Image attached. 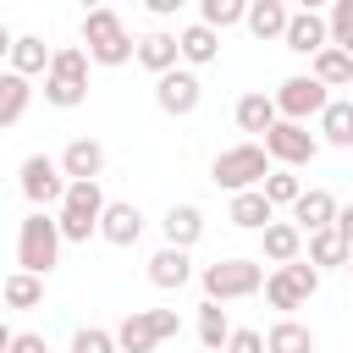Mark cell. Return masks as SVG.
Here are the masks:
<instances>
[{
	"instance_id": "obj_1",
	"label": "cell",
	"mask_w": 353,
	"mask_h": 353,
	"mask_svg": "<svg viewBox=\"0 0 353 353\" xmlns=\"http://www.w3.org/2000/svg\"><path fill=\"white\" fill-rule=\"evenodd\" d=\"M99 215H105L99 182H66V193H61V204H55L61 243H88V237L99 232Z\"/></svg>"
},
{
	"instance_id": "obj_2",
	"label": "cell",
	"mask_w": 353,
	"mask_h": 353,
	"mask_svg": "<svg viewBox=\"0 0 353 353\" xmlns=\"http://www.w3.org/2000/svg\"><path fill=\"white\" fill-rule=\"evenodd\" d=\"M17 265L28 276H50L61 265V226H55L50 210H33L22 221V232H17Z\"/></svg>"
},
{
	"instance_id": "obj_3",
	"label": "cell",
	"mask_w": 353,
	"mask_h": 353,
	"mask_svg": "<svg viewBox=\"0 0 353 353\" xmlns=\"http://www.w3.org/2000/svg\"><path fill=\"white\" fill-rule=\"evenodd\" d=\"M83 44H88V61H99V66H127L132 50H138L110 6H94V11L83 17Z\"/></svg>"
},
{
	"instance_id": "obj_4",
	"label": "cell",
	"mask_w": 353,
	"mask_h": 353,
	"mask_svg": "<svg viewBox=\"0 0 353 353\" xmlns=\"http://www.w3.org/2000/svg\"><path fill=\"white\" fill-rule=\"evenodd\" d=\"M210 176H215V188H226V193L259 188V182L270 176V154H265V143H232V149L215 154Z\"/></svg>"
},
{
	"instance_id": "obj_5",
	"label": "cell",
	"mask_w": 353,
	"mask_h": 353,
	"mask_svg": "<svg viewBox=\"0 0 353 353\" xmlns=\"http://www.w3.org/2000/svg\"><path fill=\"white\" fill-rule=\"evenodd\" d=\"M259 287H265V265L259 259H215V265H204V298L210 303L254 298Z\"/></svg>"
},
{
	"instance_id": "obj_6",
	"label": "cell",
	"mask_w": 353,
	"mask_h": 353,
	"mask_svg": "<svg viewBox=\"0 0 353 353\" xmlns=\"http://www.w3.org/2000/svg\"><path fill=\"white\" fill-rule=\"evenodd\" d=\"M314 292H320V270H314V265H303V259L276 265V270L265 276V298H270V309H281V314L303 309Z\"/></svg>"
},
{
	"instance_id": "obj_7",
	"label": "cell",
	"mask_w": 353,
	"mask_h": 353,
	"mask_svg": "<svg viewBox=\"0 0 353 353\" xmlns=\"http://www.w3.org/2000/svg\"><path fill=\"white\" fill-rule=\"evenodd\" d=\"M265 154L292 171V165H309V160L320 154V138H314L303 121H276V127L265 132Z\"/></svg>"
},
{
	"instance_id": "obj_8",
	"label": "cell",
	"mask_w": 353,
	"mask_h": 353,
	"mask_svg": "<svg viewBox=\"0 0 353 353\" xmlns=\"http://www.w3.org/2000/svg\"><path fill=\"white\" fill-rule=\"evenodd\" d=\"M270 99H276V116H281V121H309V116H320V110L331 105L325 83H314V77H287Z\"/></svg>"
},
{
	"instance_id": "obj_9",
	"label": "cell",
	"mask_w": 353,
	"mask_h": 353,
	"mask_svg": "<svg viewBox=\"0 0 353 353\" xmlns=\"http://www.w3.org/2000/svg\"><path fill=\"white\" fill-rule=\"evenodd\" d=\"M17 176H22V193H28V204H33V210H50V204H61V193H66L61 160H50V154H28Z\"/></svg>"
},
{
	"instance_id": "obj_10",
	"label": "cell",
	"mask_w": 353,
	"mask_h": 353,
	"mask_svg": "<svg viewBox=\"0 0 353 353\" xmlns=\"http://www.w3.org/2000/svg\"><path fill=\"white\" fill-rule=\"evenodd\" d=\"M199 99H204V88H199L193 72H176V66H171V72L154 77V105H160L165 116H193Z\"/></svg>"
},
{
	"instance_id": "obj_11",
	"label": "cell",
	"mask_w": 353,
	"mask_h": 353,
	"mask_svg": "<svg viewBox=\"0 0 353 353\" xmlns=\"http://www.w3.org/2000/svg\"><path fill=\"white\" fill-rule=\"evenodd\" d=\"M99 171H105V149L94 138H72L61 149V176L66 182H99Z\"/></svg>"
},
{
	"instance_id": "obj_12",
	"label": "cell",
	"mask_w": 353,
	"mask_h": 353,
	"mask_svg": "<svg viewBox=\"0 0 353 353\" xmlns=\"http://www.w3.org/2000/svg\"><path fill=\"white\" fill-rule=\"evenodd\" d=\"M281 44H287V50H298V55H320V50L331 44V39H325V17H320V11H292V17H287Z\"/></svg>"
},
{
	"instance_id": "obj_13",
	"label": "cell",
	"mask_w": 353,
	"mask_h": 353,
	"mask_svg": "<svg viewBox=\"0 0 353 353\" xmlns=\"http://www.w3.org/2000/svg\"><path fill=\"white\" fill-rule=\"evenodd\" d=\"M99 237H105V243H116V248H132V243L143 237V215H138V204H110V199H105Z\"/></svg>"
},
{
	"instance_id": "obj_14",
	"label": "cell",
	"mask_w": 353,
	"mask_h": 353,
	"mask_svg": "<svg viewBox=\"0 0 353 353\" xmlns=\"http://www.w3.org/2000/svg\"><path fill=\"white\" fill-rule=\"evenodd\" d=\"M226 221H232V226H243V232H265V226L276 221V204H270L259 188H243V193H232Z\"/></svg>"
},
{
	"instance_id": "obj_15",
	"label": "cell",
	"mask_w": 353,
	"mask_h": 353,
	"mask_svg": "<svg viewBox=\"0 0 353 353\" xmlns=\"http://www.w3.org/2000/svg\"><path fill=\"white\" fill-rule=\"evenodd\" d=\"M336 221V199L325 193V188H303L298 199H292V226L298 232H320V226H331Z\"/></svg>"
},
{
	"instance_id": "obj_16",
	"label": "cell",
	"mask_w": 353,
	"mask_h": 353,
	"mask_svg": "<svg viewBox=\"0 0 353 353\" xmlns=\"http://www.w3.org/2000/svg\"><path fill=\"white\" fill-rule=\"evenodd\" d=\"M160 226H165V243H171V248H193V243L204 237V210H199V204H171Z\"/></svg>"
},
{
	"instance_id": "obj_17",
	"label": "cell",
	"mask_w": 353,
	"mask_h": 353,
	"mask_svg": "<svg viewBox=\"0 0 353 353\" xmlns=\"http://www.w3.org/2000/svg\"><path fill=\"white\" fill-rule=\"evenodd\" d=\"M110 336H116V353H154V347H160L149 309H132V314H127V320H121Z\"/></svg>"
},
{
	"instance_id": "obj_18",
	"label": "cell",
	"mask_w": 353,
	"mask_h": 353,
	"mask_svg": "<svg viewBox=\"0 0 353 353\" xmlns=\"http://www.w3.org/2000/svg\"><path fill=\"white\" fill-rule=\"evenodd\" d=\"M176 55H182L188 66H210V61L221 55V33H215V28H204V22H193V28H182V33H176Z\"/></svg>"
},
{
	"instance_id": "obj_19",
	"label": "cell",
	"mask_w": 353,
	"mask_h": 353,
	"mask_svg": "<svg viewBox=\"0 0 353 353\" xmlns=\"http://www.w3.org/2000/svg\"><path fill=\"white\" fill-rule=\"evenodd\" d=\"M287 6L281 0H248V11H243V22H248V33L254 39H281L287 33Z\"/></svg>"
},
{
	"instance_id": "obj_20",
	"label": "cell",
	"mask_w": 353,
	"mask_h": 353,
	"mask_svg": "<svg viewBox=\"0 0 353 353\" xmlns=\"http://www.w3.org/2000/svg\"><path fill=\"white\" fill-rule=\"evenodd\" d=\"M132 55H138V66H149L154 77H160V72H171V66L182 61V55H176V33H143Z\"/></svg>"
},
{
	"instance_id": "obj_21",
	"label": "cell",
	"mask_w": 353,
	"mask_h": 353,
	"mask_svg": "<svg viewBox=\"0 0 353 353\" xmlns=\"http://www.w3.org/2000/svg\"><path fill=\"white\" fill-rule=\"evenodd\" d=\"M50 55H55V50H50L39 33H22V39L11 44V72H17V77H39V72H50Z\"/></svg>"
},
{
	"instance_id": "obj_22",
	"label": "cell",
	"mask_w": 353,
	"mask_h": 353,
	"mask_svg": "<svg viewBox=\"0 0 353 353\" xmlns=\"http://www.w3.org/2000/svg\"><path fill=\"white\" fill-rule=\"evenodd\" d=\"M314 66H309V77L314 83H325V88H342V83H353V55L347 50H336V44H325L320 55H309Z\"/></svg>"
},
{
	"instance_id": "obj_23",
	"label": "cell",
	"mask_w": 353,
	"mask_h": 353,
	"mask_svg": "<svg viewBox=\"0 0 353 353\" xmlns=\"http://www.w3.org/2000/svg\"><path fill=\"white\" fill-rule=\"evenodd\" d=\"M188 276H193V259H188V248H171V243H165V248L149 259V281H154V287H182Z\"/></svg>"
},
{
	"instance_id": "obj_24",
	"label": "cell",
	"mask_w": 353,
	"mask_h": 353,
	"mask_svg": "<svg viewBox=\"0 0 353 353\" xmlns=\"http://www.w3.org/2000/svg\"><path fill=\"white\" fill-rule=\"evenodd\" d=\"M44 77H50V83H66V88H83V94H88V50H55Z\"/></svg>"
},
{
	"instance_id": "obj_25",
	"label": "cell",
	"mask_w": 353,
	"mask_h": 353,
	"mask_svg": "<svg viewBox=\"0 0 353 353\" xmlns=\"http://www.w3.org/2000/svg\"><path fill=\"white\" fill-rule=\"evenodd\" d=\"M265 353H314V336H309V325H298L287 314V320H276L265 331Z\"/></svg>"
},
{
	"instance_id": "obj_26",
	"label": "cell",
	"mask_w": 353,
	"mask_h": 353,
	"mask_svg": "<svg viewBox=\"0 0 353 353\" xmlns=\"http://www.w3.org/2000/svg\"><path fill=\"white\" fill-rule=\"evenodd\" d=\"M28 99H33L28 77H17V72H0V127H17V121L28 116Z\"/></svg>"
},
{
	"instance_id": "obj_27",
	"label": "cell",
	"mask_w": 353,
	"mask_h": 353,
	"mask_svg": "<svg viewBox=\"0 0 353 353\" xmlns=\"http://www.w3.org/2000/svg\"><path fill=\"white\" fill-rule=\"evenodd\" d=\"M281 116H276V99L270 94H243L237 99V127L243 132H270Z\"/></svg>"
},
{
	"instance_id": "obj_28",
	"label": "cell",
	"mask_w": 353,
	"mask_h": 353,
	"mask_svg": "<svg viewBox=\"0 0 353 353\" xmlns=\"http://www.w3.org/2000/svg\"><path fill=\"white\" fill-rule=\"evenodd\" d=\"M298 248H303V232H298L292 221H270V226H265V259L292 265V259H298Z\"/></svg>"
},
{
	"instance_id": "obj_29",
	"label": "cell",
	"mask_w": 353,
	"mask_h": 353,
	"mask_svg": "<svg viewBox=\"0 0 353 353\" xmlns=\"http://www.w3.org/2000/svg\"><path fill=\"white\" fill-rule=\"evenodd\" d=\"M320 132H325V143L353 149V99H331V105L320 110Z\"/></svg>"
},
{
	"instance_id": "obj_30",
	"label": "cell",
	"mask_w": 353,
	"mask_h": 353,
	"mask_svg": "<svg viewBox=\"0 0 353 353\" xmlns=\"http://www.w3.org/2000/svg\"><path fill=\"white\" fill-rule=\"evenodd\" d=\"M39 298H44V276L17 270V276H6V281H0V303H6V309H33Z\"/></svg>"
},
{
	"instance_id": "obj_31",
	"label": "cell",
	"mask_w": 353,
	"mask_h": 353,
	"mask_svg": "<svg viewBox=\"0 0 353 353\" xmlns=\"http://www.w3.org/2000/svg\"><path fill=\"white\" fill-rule=\"evenodd\" d=\"M226 336H232V320H226V309L221 303H199V342H204V353H221L226 347Z\"/></svg>"
},
{
	"instance_id": "obj_32",
	"label": "cell",
	"mask_w": 353,
	"mask_h": 353,
	"mask_svg": "<svg viewBox=\"0 0 353 353\" xmlns=\"http://www.w3.org/2000/svg\"><path fill=\"white\" fill-rule=\"evenodd\" d=\"M309 265H314V270H320V265H347V243L336 237V226L309 232Z\"/></svg>"
},
{
	"instance_id": "obj_33",
	"label": "cell",
	"mask_w": 353,
	"mask_h": 353,
	"mask_svg": "<svg viewBox=\"0 0 353 353\" xmlns=\"http://www.w3.org/2000/svg\"><path fill=\"white\" fill-rule=\"evenodd\" d=\"M243 11H248V0H199V22L204 28H232V22H243Z\"/></svg>"
},
{
	"instance_id": "obj_34",
	"label": "cell",
	"mask_w": 353,
	"mask_h": 353,
	"mask_svg": "<svg viewBox=\"0 0 353 353\" xmlns=\"http://www.w3.org/2000/svg\"><path fill=\"white\" fill-rule=\"evenodd\" d=\"M325 39L336 50L353 55V0H331V17H325Z\"/></svg>"
},
{
	"instance_id": "obj_35",
	"label": "cell",
	"mask_w": 353,
	"mask_h": 353,
	"mask_svg": "<svg viewBox=\"0 0 353 353\" xmlns=\"http://www.w3.org/2000/svg\"><path fill=\"white\" fill-rule=\"evenodd\" d=\"M259 193H265V199H270V204H292V199H298V193H303V182H298V176H292V171H287V165H281V171H270V176H265V182H259Z\"/></svg>"
},
{
	"instance_id": "obj_36",
	"label": "cell",
	"mask_w": 353,
	"mask_h": 353,
	"mask_svg": "<svg viewBox=\"0 0 353 353\" xmlns=\"http://www.w3.org/2000/svg\"><path fill=\"white\" fill-rule=\"evenodd\" d=\"M72 353H116V336L99 331V325H83V331L72 336Z\"/></svg>"
},
{
	"instance_id": "obj_37",
	"label": "cell",
	"mask_w": 353,
	"mask_h": 353,
	"mask_svg": "<svg viewBox=\"0 0 353 353\" xmlns=\"http://www.w3.org/2000/svg\"><path fill=\"white\" fill-rule=\"evenodd\" d=\"M221 353H265V336H259V331H248V325H243V331L232 325V336H226V347H221Z\"/></svg>"
},
{
	"instance_id": "obj_38",
	"label": "cell",
	"mask_w": 353,
	"mask_h": 353,
	"mask_svg": "<svg viewBox=\"0 0 353 353\" xmlns=\"http://www.w3.org/2000/svg\"><path fill=\"white\" fill-rule=\"evenodd\" d=\"M149 320H154V336H160V342L182 331V320H176V309H149Z\"/></svg>"
},
{
	"instance_id": "obj_39",
	"label": "cell",
	"mask_w": 353,
	"mask_h": 353,
	"mask_svg": "<svg viewBox=\"0 0 353 353\" xmlns=\"http://www.w3.org/2000/svg\"><path fill=\"white\" fill-rule=\"evenodd\" d=\"M11 353H50V342H44L39 331H17V336H11Z\"/></svg>"
},
{
	"instance_id": "obj_40",
	"label": "cell",
	"mask_w": 353,
	"mask_h": 353,
	"mask_svg": "<svg viewBox=\"0 0 353 353\" xmlns=\"http://www.w3.org/2000/svg\"><path fill=\"white\" fill-rule=\"evenodd\" d=\"M331 226H336V237H342V243H347V248H353V204H342V210H336V221H331Z\"/></svg>"
},
{
	"instance_id": "obj_41",
	"label": "cell",
	"mask_w": 353,
	"mask_h": 353,
	"mask_svg": "<svg viewBox=\"0 0 353 353\" xmlns=\"http://www.w3.org/2000/svg\"><path fill=\"white\" fill-rule=\"evenodd\" d=\"M143 6H149V11H154V17H176V11H182V6H188V0H143Z\"/></svg>"
},
{
	"instance_id": "obj_42",
	"label": "cell",
	"mask_w": 353,
	"mask_h": 353,
	"mask_svg": "<svg viewBox=\"0 0 353 353\" xmlns=\"http://www.w3.org/2000/svg\"><path fill=\"white\" fill-rule=\"evenodd\" d=\"M11 44H17V33H11V28H6V22H0V61H6V55H11Z\"/></svg>"
},
{
	"instance_id": "obj_43",
	"label": "cell",
	"mask_w": 353,
	"mask_h": 353,
	"mask_svg": "<svg viewBox=\"0 0 353 353\" xmlns=\"http://www.w3.org/2000/svg\"><path fill=\"white\" fill-rule=\"evenodd\" d=\"M11 336H17V331H11L6 320H0V353H11Z\"/></svg>"
},
{
	"instance_id": "obj_44",
	"label": "cell",
	"mask_w": 353,
	"mask_h": 353,
	"mask_svg": "<svg viewBox=\"0 0 353 353\" xmlns=\"http://www.w3.org/2000/svg\"><path fill=\"white\" fill-rule=\"evenodd\" d=\"M320 6H325V0H298V11H320Z\"/></svg>"
},
{
	"instance_id": "obj_45",
	"label": "cell",
	"mask_w": 353,
	"mask_h": 353,
	"mask_svg": "<svg viewBox=\"0 0 353 353\" xmlns=\"http://www.w3.org/2000/svg\"><path fill=\"white\" fill-rule=\"evenodd\" d=\"M347 276H353V248H347Z\"/></svg>"
},
{
	"instance_id": "obj_46",
	"label": "cell",
	"mask_w": 353,
	"mask_h": 353,
	"mask_svg": "<svg viewBox=\"0 0 353 353\" xmlns=\"http://www.w3.org/2000/svg\"><path fill=\"white\" fill-rule=\"evenodd\" d=\"M83 6H88V11H94V6H105V0H83Z\"/></svg>"
}]
</instances>
